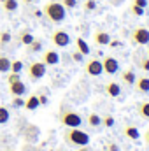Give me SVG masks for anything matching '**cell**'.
Masks as SVG:
<instances>
[{
	"instance_id": "cell-1",
	"label": "cell",
	"mask_w": 149,
	"mask_h": 151,
	"mask_svg": "<svg viewBox=\"0 0 149 151\" xmlns=\"http://www.w3.org/2000/svg\"><path fill=\"white\" fill-rule=\"evenodd\" d=\"M42 14L54 25H60L67 18V9L60 4V0H51L42 7Z\"/></svg>"
},
{
	"instance_id": "cell-2",
	"label": "cell",
	"mask_w": 149,
	"mask_h": 151,
	"mask_svg": "<svg viewBox=\"0 0 149 151\" xmlns=\"http://www.w3.org/2000/svg\"><path fill=\"white\" fill-rule=\"evenodd\" d=\"M58 119H60V123H62L63 127H67V128H79V127L82 125V116L77 113V111L67 107V106H62L60 114H58Z\"/></svg>"
},
{
	"instance_id": "cell-3",
	"label": "cell",
	"mask_w": 149,
	"mask_h": 151,
	"mask_svg": "<svg viewBox=\"0 0 149 151\" xmlns=\"http://www.w3.org/2000/svg\"><path fill=\"white\" fill-rule=\"evenodd\" d=\"M63 139L69 146H75V148L90 144V135L81 128H67L63 132Z\"/></svg>"
},
{
	"instance_id": "cell-4",
	"label": "cell",
	"mask_w": 149,
	"mask_h": 151,
	"mask_svg": "<svg viewBox=\"0 0 149 151\" xmlns=\"http://www.w3.org/2000/svg\"><path fill=\"white\" fill-rule=\"evenodd\" d=\"M47 72V67L42 63V62H32L30 65H28V69H27V74H28V79L30 81H40L44 76Z\"/></svg>"
},
{
	"instance_id": "cell-5",
	"label": "cell",
	"mask_w": 149,
	"mask_h": 151,
	"mask_svg": "<svg viewBox=\"0 0 149 151\" xmlns=\"http://www.w3.org/2000/svg\"><path fill=\"white\" fill-rule=\"evenodd\" d=\"M132 42L137 46H148L149 44V28L146 27H137L132 32Z\"/></svg>"
},
{
	"instance_id": "cell-6",
	"label": "cell",
	"mask_w": 149,
	"mask_h": 151,
	"mask_svg": "<svg viewBox=\"0 0 149 151\" xmlns=\"http://www.w3.org/2000/svg\"><path fill=\"white\" fill-rule=\"evenodd\" d=\"M84 72H86L88 76H91V77H98V76H102L104 74L102 60H98V58H91V60H88L86 65H84Z\"/></svg>"
},
{
	"instance_id": "cell-7",
	"label": "cell",
	"mask_w": 149,
	"mask_h": 151,
	"mask_svg": "<svg viewBox=\"0 0 149 151\" xmlns=\"http://www.w3.org/2000/svg\"><path fill=\"white\" fill-rule=\"evenodd\" d=\"M51 42L56 46V47H67L70 44V35L69 32L65 30H54L53 35H51Z\"/></svg>"
},
{
	"instance_id": "cell-8",
	"label": "cell",
	"mask_w": 149,
	"mask_h": 151,
	"mask_svg": "<svg viewBox=\"0 0 149 151\" xmlns=\"http://www.w3.org/2000/svg\"><path fill=\"white\" fill-rule=\"evenodd\" d=\"M40 62L46 65V67H53V65H58L60 63V53L56 49H46L42 51V58Z\"/></svg>"
},
{
	"instance_id": "cell-9",
	"label": "cell",
	"mask_w": 149,
	"mask_h": 151,
	"mask_svg": "<svg viewBox=\"0 0 149 151\" xmlns=\"http://www.w3.org/2000/svg\"><path fill=\"white\" fill-rule=\"evenodd\" d=\"M102 67H104V72H105V74L114 76L119 70V62H117V58H114V56H105V58L102 60Z\"/></svg>"
},
{
	"instance_id": "cell-10",
	"label": "cell",
	"mask_w": 149,
	"mask_h": 151,
	"mask_svg": "<svg viewBox=\"0 0 149 151\" xmlns=\"http://www.w3.org/2000/svg\"><path fill=\"white\" fill-rule=\"evenodd\" d=\"M9 93L12 95V97H23L25 93H27V84L19 79V81H14V83H11L9 84Z\"/></svg>"
},
{
	"instance_id": "cell-11",
	"label": "cell",
	"mask_w": 149,
	"mask_h": 151,
	"mask_svg": "<svg viewBox=\"0 0 149 151\" xmlns=\"http://www.w3.org/2000/svg\"><path fill=\"white\" fill-rule=\"evenodd\" d=\"M133 86L139 93H149V76H137Z\"/></svg>"
},
{
	"instance_id": "cell-12",
	"label": "cell",
	"mask_w": 149,
	"mask_h": 151,
	"mask_svg": "<svg viewBox=\"0 0 149 151\" xmlns=\"http://www.w3.org/2000/svg\"><path fill=\"white\" fill-rule=\"evenodd\" d=\"M93 40H95L97 46H109L111 35H109L105 30H97V32L93 34Z\"/></svg>"
},
{
	"instance_id": "cell-13",
	"label": "cell",
	"mask_w": 149,
	"mask_h": 151,
	"mask_svg": "<svg viewBox=\"0 0 149 151\" xmlns=\"http://www.w3.org/2000/svg\"><path fill=\"white\" fill-rule=\"evenodd\" d=\"M105 93L112 97V99H116V97H119L121 95V86H119V83H116V81H109L107 84H105Z\"/></svg>"
},
{
	"instance_id": "cell-14",
	"label": "cell",
	"mask_w": 149,
	"mask_h": 151,
	"mask_svg": "<svg viewBox=\"0 0 149 151\" xmlns=\"http://www.w3.org/2000/svg\"><path fill=\"white\" fill-rule=\"evenodd\" d=\"M123 134H125V137H128V139H132V141H137V139L140 137L139 128L133 127V125H126V127L123 128Z\"/></svg>"
},
{
	"instance_id": "cell-15",
	"label": "cell",
	"mask_w": 149,
	"mask_h": 151,
	"mask_svg": "<svg viewBox=\"0 0 149 151\" xmlns=\"http://www.w3.org/2000/svg\"><path fill=\"white\" fill-rule=\"evenodd\" d=\"M135 79H137V74H135L133 69H126V70L121 74V81H123L125 84H128V86H133Z\"/></svg>"
},
{
	"instance_id": "cell-16",
	"label": "cell",
	"mask_w": 149,
	"mask_h": 151,
	"mask_svg": "<svg viewBox=\"0 0 149 151\" xmlns=\"http://www.w3.org/2000/svg\"><path fill=\"white\" fill-rule=\"evenodd\" d=\"M75 46H77V51H79V53H82L84 56L91 53V47H90V44H88V42H86L82 37H77V39H75Z\"/></svg>"
},
{
	"instance_id": "cell-17",
	"label": "cell",
	"mask_w": 149,
	"mask_h": 151,
	"mask_svg": "<svg viewBox=\"0 0 149 151\" xmlns=\"http://www.w3.org/2000/svg\"><path fill=\"white\" fill-rule=\"evenodd\" d=\"M34 34L30 32V30H21L19 34H18V40H19V44H23V46H28L32 40H34Z\"/></svg>"
},
{
	"instance_id": "cell-18",
	"label": "cell",
	"mask_w": 149,
	"mask_h": 151,
	"mask_svg": "<svg viewBox=\"0 0 149 151\" xmlns=\"http://www.w3.org/2000/svg\"><path fill=\"white\" fill-rule=\"evenodd\" d=\"M37 107H40V104H39V97L37 95H30V97L25 100V109H28V111H35Z\"/></svg>"
},
{
	"instance_id": "cell-19",
	"label": "cell",
	"mask_w": 149,
	"mask_h": 151,
	"mask_svg": "<svg viewBox=\"0 0 149 151\" xmlns=\"http://www.w3.org/2000/svg\"><path fill=\"white\" fill-rule=\"evenodd\" d=\"M11 62H12V60H9L4 53H0V74L11 72Z\"/></svg>"
},
{
	"instance_id": "cell-20",
	"label": "cell",
	"mask_w": 149,
	"mask_h": 151,
	"mask_svg": "<svg viewBox=\"0 0 149 151\" xmlns=\"http://www.w3.org/2000/svg\"><path fill=\"white\" fill-rule=\"evenodd\" d=\"M18 7H19L18 0H4V2H2V9H4L5 12H16Z\"/></svg>"
},
{
	"instance_id": "cell-21",
	"label": "cell",
	"mask_w": 149,
	"mask_h": 151,
	"mask_svg": "<svg viewBox=\"0 0 149 151\" xmlns=\"http://www.w3.org/2000/svg\"><path fill=\"white\" fill-rule=\"evenodd\" d=\"M42 46H44V44H42V40L35 37L30 44H28V46H27V47H28V53H40V51H42Z\"/></svg>"
},
{
	"instance_id": "cell-22",
	"label": "cell",
	"mask_w": 149,
	"mask_h": 151,
	"mask_svg": "<svg viewBox=\"0 0 149 151\" xmlns=\"http://www.w3.org/2000/svg\"><path fill=\"white\" fill-rule=\"evenodd\" d=\"M88 125L93 127V128L100 127V125H102V116H98L97 113H90L88 114Z\"/></svg>"
},
{
	"instance_id": "cell-23",
	"label": "cell",
	"mask_w": 149,
	"mask_h": 151,
	"mask_svg": "<svg viewBox=\"0 0 149 151\" xmlns=\"http://www.w3.org/2000/svg\"><path fill=\"white\" fill-rule=\"evenodd\" d=\"M137 113H139L140 118L149 119V102H140V104H139V107H137Z\"/></svg>"
},
{
	"instance_id": "cell-24",
	"label": "cell",
	"mask_w": 149,
	"mask_h": 151,
	"mask_svg": "<svg viewBox=\"0 0 149 151\" xmlns=\"http://www.w3.org/2000/svg\"><path fill=\"white\" fill-rule=\"evenodd\" d=\"M9 119H11V113H9V109H7L5 106L0 104V125L9 123Z\"/></svg>"
},
{
	"instance_id": "cell-25",
	"label": "cell",
	"mask_w": 149,
	"mask_h": 151,
	"mask_svg": "<svg viewBox=\"0 0 149 151\" xmlns=\"http://www.w3.org/2000/svg\"><path fill=\"white\" fill-rule=\"evenodd\" d=\"M11 39H12V35H11L9 30H2L0 32V47H5L11 42Z\"/></svg>"
},
{
	"instance_id": "cell-26",
	"label": "cell",
	"mask_w": 149,
	"mask_h": 151,
	"mask_svg": "<svg viewBox=\"0 0 149 151\" xmlns=\"http://www.w3.org/2000/svg\"><path fill=\"white\" fill-rule=\"evenodd\" d=\"M23 62L21 60H14V62H11V72H16V74H19L21 70H23Z\"/></svg>"
},
{
	"instance_id": "cell-27",
	"label": "cell",
	"mask_w": 149,
	"mask_h": 151,
	"mask_svg": "<svg viewBox=\"0 0 149 151\" xmlns=\"http://www.w3.org/2000/svg\"><path fill=\"white\" fill-rule=\"evenodd\" d=\"M130 11H132V14H133V16H137V18H142V16L146 14V11H144L142 7L135 5V4H132V5H130Z\"/></svg>"
},
{
	"instance_id": "cell-28",
	"label": "cell",
	"mask_w": 149,
	"mask_h": 151,
	"mask_svg": "<svg viewBox=\"0 0 149 151\" xmlns=\"http://www.w3.org/2000/svg\"><path fill=\"white\" fill-rule=\"evenodd\" d=\"M11 106H12L14 109L25 107V99H23V97H12V102H11Z\"/></svg>"
},
{
	"instance_id": "cell-29",
	"label": "cell",
	"mask_w": 149,
	"mask_h": 151,
	"mask_svg": "<svg viewBox=\"0 0 149 151\" xmlns=\"http://www.w3.org/2000/svg\"><path fill=\"white\" fill-rule=\"evenodd\" d=\"M60 4H62L67 11H70V9H75V7H77V0H60Z\"/></svg>"
},
{
	"instance_id": "cell-30",
	"label": "cell",
	"mask_w": 149,
	"mask_h": 151,
	"mask_svg": "<svg viewBox=\"0 0 149 151\" xmlns=\"http://www.w3.org/2000/svg\"><path fill=\"white\" fill-rule=\"evenodd\" d=\"M102 125H104V127H107V128L114 127V118H112L111 114H105V116H102Z\"/></svg>"
},
{
	"instance_id": "cell-31",
	"label": "cell",
	"mask_w": 149,
	"mask_h": 151,
	"mask_svg": "<svg viewBox=\"0 0 149 151\" xmlns=\"http://www.w3.org/2000/svg\"><path fill=\"white\" fill-rule=\"evenodd\" d=\"M95 9H97V0H86V2H84V11L91 12V11H95Z\"/></svg>"
},
{
	"instance_id": "cell-32",
	"label": "cell",
	"mask_w": 149,
	"mask_h": 151,
	"mask_svg": "<svg viewBox=\"0 0 149 151\" xmlns=\"http://www.w3.org/2000/svg\"><path fill=\"white\" fill-rule=\"evenodd\" d=\"M139 67H140L144 72H149V56L140 58V62H139Z\"/></svg>"
},
{
	"instance_id": "cell-33",
	"label": "cell",
	"mask_w": 149,
	"mask_h": 151,
	"mask_svg": "<svg viewBox=\"0 0 149 151\" xmlns=\"http://www.w3.org/2000/svg\"><path fill=\"white\" fill-rule=\"evenodd\" d=\"M21 79V76L16 74V72H9V76H7V83L11 84V83H14V81H19Z\"/></svg>"
},
{
	"instance_id": "cell-34",
	"label": "cell",
	"mask_w": 149,
	"mask_h": 151,
	"mask_svg": "<svg viewBox=\"0 0 149 151\" xmlns=\"http://www.w3.org/2000/svg\"><path fill=\"white\" fill-rule=\"evenodd\" d=\"M72 60L77 62V63H81V62L84 60V55H82V53H79V51H74V53H72Z\"/></svg>"
},
{
	"instance_id": "cell-35",
	"label": "cell",
	"mask_w": 149,
	"mask_h": 151,
	"mask_svg": "<svg viewBox=\"0 0 149 151\" xmlns=\"http://www.w3.org/2000/svg\"><path fill=\"white\" fill-rule=\"evenodd\" d=\"M132 4H135V5H139L142 9H148V5H149L148 0H132Z\"/></svg>"
},
{
	"instance_id": "cell-36",
	"label": "cell",
	"mask_w": 149,
	"mask_h": 151,
	"mask_svg": "<svg viewBox=\"0 0 149 151\" xmlns=\"http://www.w3.org/2000/svg\"><path fill=\"white\" fill-rule=\"evenodd\" d=\"M105 150H107V151H121V150H119V146H117L116 142H107V144H105Z\"/></svg>"
},
{
	"instance_id": "cell-37",
	"label": "cell",
	"mask_w": 149,
	"mask_h": 151,
	"mask_svg": "<svg viewBox=\"0 0 149 151\" xmlns=\"http://www.w3.org/2000/svg\"><path fill=\"white\" fill-rule=\"evenodd\" d=\"M39 97V104H40V106H46V104H47V97H46V95H37Z\"/></svg>"
},
{
	"instance_id": "cell-38",
	"label": "cell",
	"mask_w": 149,
	"mask_h": 151,
	"mask_svg": "<svg viewBox=\"0 0 149 151\" xmlns=\"http://www.w3.org/2000/svg\"><path fill=\"white\" fill-rule=\"evenodd\" d=\"M75 151H91V148H90V146H79Z\"/></svg>"
},
{
	"instance_id": "cell-39",
	"label": "cell",
	"mask_w": 149,
	"mask_h": 151,
	"mask_svg": "<svg viewBox=\"0 0 149 151\" xmlns=\"http://www.w3.org/2000/svg\"><path fill=\"white\" fill-rule=\"evenodd\" d=\"M109 46H112V47H117V46H121V42H117V40H111V42H109Z\"/></svg>"
},
{
	"instance_id": "cell-40",
	"label": "cell",
	"mask_w": 149,
	"mask_h": 151,
	"mask_svg": "<svg viewBox=\"0 0 149 151\" xmlns=\"http://www.w3.org/2000/svg\"><path fill=\"white\" fill-rule=\"evenodd\" d=\"M144 141H146V142L149 144V128L146 130V134H144Z\"/></svg>"
},
{
	"instance_id": "cell-41",
	"label": "cell",
	"mask_w": 149,
	"mask_h": 151,
	"mask_svg": "<svg viewBox=\"0 0 149 151\" xmlns=\"http://www.w3.org/2000/svg\"><path fill=\"white\" fill-rule=\"evenodd\" d=\"M23 4H32V2H35V0H21Z\"/></svg>"
},
{
	"instance_id": "cell-42",
	"label": "cell",
	"mask_w": 149,
	"mask_h": 151,
	"mask_svg": "<svg viewBox=\"0 0 149 151\" xmlns=\"http://www.w3.org/2000/svg\"><path fill=\"white\" fill-rule=\"evenodd\" d=\"M148 56H149V44H148Z\"/></svg>"
},
{
	"instance_id": "cell-43",
	"label": "cell",
	"mask_w": 149,
	"mask_h": 151,
	"mask_svg": "<svg viewBox=\"0 0 149 151\" xmlns=\"http://www.w3.org/2000/svg\"><path fill=\"white\" fill-rule=\"evenodd\" d=\"M7 151H14V150H7Z\"/></svg>"
},
{
	"instance_id": "cell-44",
	"label": "cell",
	"mask_w": 149,
	"mask_h": 151,
	"mask_svg": "<svg viewBox=\"0 0 149 151\" xmlns=\"http://www.w3.org/2000/svg\"><path fill=\"white\" fill-rule=\"evenodd\" d=\"M58 151H65V150H58Z\"/></svg>"
},
{
	"instance_id": "cell-45",
	"label": "cell",
	"mask_w": 149,
	"mask_h": 151,
	"mask_svg": "<svg viewBox=\"0 0 149 151\" xmlns=\"http://www.w3.org/2000/svg\"><path fill=\"white\" fill-rule=\"evenodd\" d=\"M148 7H149V5H148Z\"/></svg>"
}]
</instances>
